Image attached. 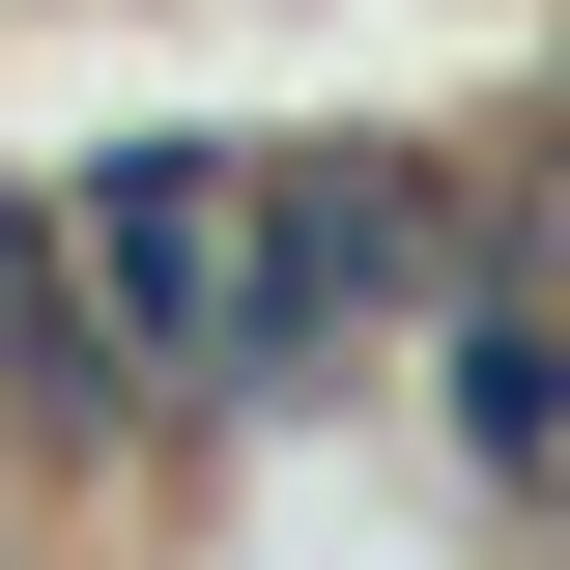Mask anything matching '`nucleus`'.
I'll list each match as a JSON object with an SVG mask.
<instances>
[{
    "label": "nucleus",
    "mask_w": 570,
    "mask_h": 570,
    "mask_svg": "<svg viewBox=\"0 0 570 570\" xmlns=\"http://www.w3.org/2000/svg\"><path fill=\"white\" fill-rule=\"evenodd\" d=\"M58 200V285H86V371L142 400V456H285L314 371H285V200H257V115H115V142H29Z\"/></svg>",
    "instance_id": "f257e3e1"
}]
</instances>
